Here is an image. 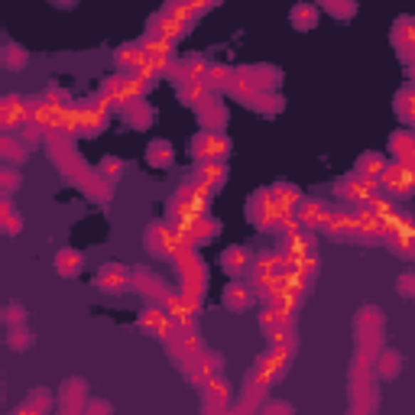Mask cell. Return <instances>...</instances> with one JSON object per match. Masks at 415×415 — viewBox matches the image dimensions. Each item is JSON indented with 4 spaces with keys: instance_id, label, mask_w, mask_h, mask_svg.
<instances>
[{
    "instance_id": "cell-1",
    "label": "cell",
    "mask_w": 415,
    "mask_h": 415,
    "mask_svg": "<svg viewBox=\"0 0 415 415\" xmlns=\"http://www.w3.org/2000/svg\"><path fill=\"white\" fill-rule=\"evenodd\" d=\"M191 153H195L198 159L218 162L221 156H227V137L221 130H204L201 137H195V143H191Z\"/></svg>"
},
{
    "instance_id": "cell-2",
    "label": "cell",
    "mask_w": 415,
    "mask_h": 415,
    "mask_svg": "<svg viewBox=\"0 0 415 415\" xmlns=\"http://www.w3.org/2000/svg\"><path fill=\"white\" fill-rule=\"evenodd\" d=\"M146 247H149V253L156 256H175L179 250H182V241H179V233L169 231V227H149V237H146Z\"/></svg>"
},
{
    "instance_id": "cell-3",
    "label": "cell",
    "mask_w": 415,
    "mask_h": 415,
    "mask_svg": "<svg viewBox=\"0 0 415 415\" xmlns=\"http://www.w3.org/2000/svg\"><path fill=\"white\" fill-rule=\"evenodd\" d=\"M383 189L393 191V195H409L412 191V166H399V162H389L383 169Z\"/></svg>"
},
{
    "instance_id": "cell-4",
    "label": "cell",
    "mask_w": 415,
    "mask_h": 415,
    "mask_svg": "<svg viewBox=\"0 0 415 415\" xmlns=\"http://www.w3.org/2000/svg\"><path fill=\"white\" fill-rule=\"evenodd\" d=\"M328 218H331V208H325L321 201H305L302 208H295V221H299V227L321 231V227H328Z\"/></svg>"
},
{
    "instance_id": "cell-5",
    "label": "cell",
    "mask_w": 415,
    "mask_h": 415,
    "mask_svg": "<svg viewBox=\"0 0 415 415\" xmlns=\"http://www.w3.org/2000/svg\"><path fill=\"white\" fill-rule=\"evenodd\" d=\"M172 335V331H169ZM169 350H172L175 357H182V360H191L198 354V335L191 328H182V331H175L172 337H166Z\"/></svg>"
},
{
    "instance_id": "cell-6",
    "label": "cell",
    "mask_w": 415,
    "mask_h": 415,
    "mask_svg": "<svg viewBox=\"0 0 415 415\" xmlns=\"http://www.w3.org/2000/svg\"><path fill=\"white\" fill-rule=\"evenodd\" d=\"M130 285V270H124V266H117V263H107V266H101V273H98V289H107V292H120Z\"/></svg>"
},
{
    "instance_id": "cell-7",
    "label": "cell",
    "mask_w": 415,
    "mask_h": 415,
    "mask_svg": "<svg viewBox=\"0 0 415 415\" xmlns=\"http://www.w3.org/2000/svg\"><path fill=\"white\" fill-rule=\"evenodd\" d=\"M285 360H289V350H285V347H273L270 354L260 360V367H256V379H260V383L273 379L279 370H285Z\"/></svg>"
},
{
    "instance_id": "cell-8",
    "label": "cell",
    "mask_w": 415,
    "mask_h": 415,
    "mask_svg": "<svg viewBox=\"0 0 415 415\" xmlns=\"http://www.w3.org/2000/svg\"><path fill=\"white\" fill-rule=\"evenodd\" d=\"M140 328L153 331V335H159V337H169V331H172V321H169L166 312L156 305V308H146V312L140 315Z\"/></svg>"
},
{
    "instance_id": "cell-9",
    "label": "cell",
    "mask_w": 415,
    "mask_h": 415,
    "mask_svg": "<svg viewBox=\"0 0 415 415\" xmlns=\"http://www.w3.org/2000/svg\"><path fill=\"white\" fill-rule=\"evenodd\" d=\"M189 377H191V383H208V379H214L218 377V357H214V354H201V357L191 364Z\"/></svg>"
},
{
    "instance_id": "cell-10",
    "label": "cell",
    "mask_w": 415,
    "mask_h": 415,
    "mask_svg": "<svg viewBox=\"0 0 415 415\" xmlns=\"http://www.w3.org/2000/svg\"><path fill=\"white\" fill-rule=\"evenodd\" d=\"M117 65H120V68H133V72H143V65H146L143 46H140V43L120 46V49H117Z\"/></svg>"
},
{
    "instance_id": "cell-11",
    "label": "cell",
    "mask_w": 415,
    "mask_h": 415,
    "mask_svg": "<svg viewBox=\"0 0 415 415\" xmlns=\"http://www.w3.org/2000/svg\"><path fill=\"white\" fill-rule=\"evenodd\" d=\"M224 302L233 308V312H241V308H247L250 302H253V292H250L243 283H233L231 289L224 292Z\"/></svg>"
},
{
    "instance_id": "cell-12",
    "label": "cell",
    "mask_w": 415,
    "mask_h": 415,
    "mask_svg": "<svg viewBox=\"0 0 415 415\" xmlns=\"http://www.w3.org/2000/svg\"><path fill=\"white\" fill-rule=\"evenodd\" d=\"M81 260H85V256H81L78 250H62V253H58V260H56V270L62 273V276H78Z\"/></svg>"
},
{
    "instance_id": "cell-13",
    "label": "cell",
    "mask_w": 415,
    "mask_h": 415,
    "mask_svg": "<svg viewBox=\"0 0 415 415\" xmlns=\"http://www.w3.org/2000/svg\"><path fill=\"white\" fill-rule=\"evenodd\" d=\"M389 166V162L387 159H383V156H377V153H367L364 156V159H360V172H364V179H367V182H377V179H379V175H383V169H387Z\"/></svg>"
},
{
    "instance_id": "cell-14",
    "label": "cell",
    "mask_w": 415,
    "mask_h": 415,
    "mask_svg": "<svg viewBox=\"0 0 415 415\" xmlns=\"http://www.w3.org/2000/svg\"><path fill=\"white\" fill-rule=\"evenodd\" d=\"M204 389H208V393H204V399H208V406H214V409L224 406L227 396H231V393H227L224 379H208V383H204Z\"/></svg>"
},
{
    "instance_id": "cell-15",
    "label": "cell",
    "mask_w": 415,
    "mask_h": 415,
    "mask_svg": "<svg viewBox=\"0 0 415 415\" xmlns=\"http://www.w3.org/2000/svg\"><path fill=\"white\" fill-rule=\"evenodd\" d=\"M224 266L231 273H243L250 266V260H247V250H241V247H233V250H227L224 253Z\"/></svg>"
},
{
    "instance_id": "cell-16",
    "label": "cell",
    "mask_w": 415,
    "mask_h": 415,
    "mask_svg": "<svg viewBox=\"0 0 415 415\" xmlns=\"http://www.w3.org/2000/svg\"><path fill=\"white\" fill-rule=\"evenodd\" d=\"M0 62L7 68H23L26 65V52H23L20 46H7V49L0 52Z\"/></svg>"
},
{
    "instance_id": "cell-17",
    "label": "cell",
    "mask_w": 415,
    "mask_h": 415,
    "mask_svg": "<svg viewBox=\"0 0 415 415\" xmlns=\"http://www.w3.org/2000/svg\"><path fill=\"white\" fill-rule=\"evenodd\" d=\"M149 162H153V166H169V162H172V146L169 143H153L149 146Z\"/></svg>"
},
{
    "instance_id": "cell-18",
    "label": "cell",
    "mask_w": 415,
    "mask_h": 415,
    "mask_svg": "<svg viewBox=\"0 0 415 415\" xmlns=\"http://www.w3.org/2000/svg\"><path fill=\"white\" fill-rule=\"evenodd\" d=\"M393 149H396V156H399V166H409V156H412V137H409V133L393 137Z\"/></svg>"
},
{
    "instance_id": "cell-19",
    "label": "cell",
    "mask_w": 415,
    "mask_h": 415,
    "mask_svg": "<svg viewBox=\"0 0 415 415\" xmlns=\"http://www.w3.org/2000/svg\"><path fill=\"white\" fill-rule=\"evenodd\" d=\"M315 7H308V4H302V7H295L292 10V23H295V26L299 29H308V26H315Z\"/></svg>"
},
{
    "instance_id": "cell-20",
    "label": "cell",
    "mask_w": 415,
    "mask_h": 415,
    "mask_svg": "<svg viewBox=\"0 0 415 415\" xmlns=\"http://www.w3.org/2000/svg\"><path fill=\"white\" fill-rule=\"evenodd\" d=\"M224 166H221V162H204V166H201V179H204V189H208V182H211V185H221V179H224Z\"/></svg>"
},
{
    "instance_id": "cell-21",
    "label": "cell",
    "mask_w": 415,
    "mask_h": 415,
    "mask_svg": "<svg viewBox=\"0 0 415 415\" xmlns=\"http://www.w3.org/2000/svg\"><path fill=\"white\" fill-rule=\"evenodd\" d=\"M16 227H20V218H16V211L10 208L7 201H0V231H10V233H14Z\"/></svg>"
},
{
    "instance_id": "cell-22",
    "label": "cell",
    "mask_w": 415,
    "mask_h": 415,
    "mask_svg": "<svg viewBox=\"0 0 415 415\" xmlns=\"http://www.w3.org/2000/svg\"><path fill=\"white\" fill-rule=\"evenodd\" d=\"M20 143H14V140L7 137H0V156H7V159H20Z\"/></svg>"
},
{
    "instance_id": "cell-23",
    "label": "cell",
    "mask_w": 415,
    "mask_h": 415,
    "mask_svg": "<svg viewBox=\"0 0 415 415\" xmlns=\"http://www.w3.org/2000/svg\"><path fill=\"white\" fill-rule=\"evenodd\" d=\"M396 370H399V354H383L379 373H383V377H396Z\"/></svg>"
},
{
    "instance_id": "cell-24",
    "label": "cell",
    "mask_w": 415,
    "mask_h": 415,
    "mask_svg": "<svg viewBox=\"0 0 415 415\" xmlns=\"http://www.w3.org/2000/svg\"><path fill=\"white\" fill-rule=\"evenodd\" d=\"M29 344H33L29 331H14V335H10V347L14 350H23V347H29Z\"/></svg>"
},
{
    "instance_id": "cell-25",
    "label": "cell",
    "mask_w": 415,
    "mask_h": 415,
    "mask_svg": "<svg viewBox=\"0 0 415 415\" xmlns=\"http://www.w3.org/2000/svg\"><path fill=\"white\" fill-rule=\"evenodd\" d=\"M4 318H7V325H20V321L26 318V315H23V308H20V305H10L7 312H4Z\"/></svg>"
},
{
    "instance_id": "cell-26",
    "label": "cell",
    "mask_w": 415,
    "mask_h": 415,
    "mask_svg": "<svg viewBox=\"0 0 415 415\" xmlns=\"http://www.w3.org/2000/svg\"><path fill=\"white\" fill-rule=\"evenodd\" d=\"M328 10H331V14H341V16H350V14H354V7H337V4H328Z\"/></svg>"
}]
</instances>
